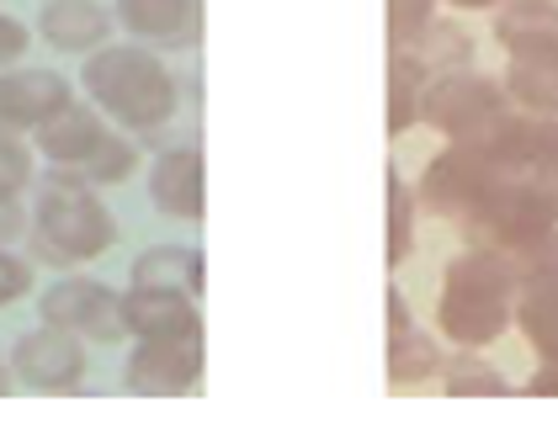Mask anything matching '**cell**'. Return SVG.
I'll return each instance as SVG.
<instances>
[{"label":"cell","mask_w":558,"mask_h":435,"mask_svg":"<svg viewBox=\"0 0 558 435\" xmlns=\"http://www.w3.org/2000/svg\"><path fill=\"white\" fill-rule=\"evenodd\" d=\"M11 383H16V377H11V366L0 361V393H11Z\"/></svg>","instance_id":"cell-17"},{"label":"cell","mask_w":558,"mask_h":435,"mask_svg":"<svg viewBox=\"0 0 558 435\" xmlns=\"http://www.w3.org/2000/svg\"><path fill=\"white\" fill-rule=\"evenodd\" d=\"M11 377L33 393H75L86 383L81 335H70V330H59V324H44V330L22 335L16 350H11Z\"/></svg>","instance_id":"cell-5"},{"label":"cell","mask_w":558,"mask_h":435,"mask_svg":"<svg viewBox=\"0 0 558 435\" xmlns=\"http://www.w3.org/2000/svg\"><path fill=\"white\" fill-rule=\"evenodd\" d=\"M123 27L149 44H192L197 38V0H118Z\"/></svg>","instance_id":"cell-10"},{"label":"cell","mask_w":558,"mask_h":435,"mask_svg":"<svg viewBox=\"0 0 558 435\" xmlns=\"http://www.w3.org/2000/svg\"><path fill=\"white\" fill-rule=\"evenodd\" d=\"M155 208L171 217H197L203 213V197H197V154L192 149H175L155 165Z\"/></svg>","instance_id":"cell-11"},{"label":"cell","mask_w":558,"mask_h":435,"mask_svg":"<svg viewBox=\"0 0 558 435\" xmlns=\"http://www.w3.org/2000/svg\"><path fill=\"white\" fill-rule=\"evenodd\" d=\"M38 154L48 160L53 175L86 181V186H118L133 171V149L123 138H112L107 123L90 107H59L38 128Z\"/></svg>","instance_id":"cell-3"},{"label":"cell","mask_w":558,"mask_h":435,"mask_svg":"<svg viewBox=\"0 0 558 435\" xmlns=\"http://www.w3.org/2000/svg\"><path fill=\"white\" fill-rule=\"evenodd\" d=\"M27 208H22V197H11V191H0V245H11V239H22L27 234Z\"/></svg>","instance_id":"cell-16"},{"label":"cell","mask_w":558,"mask_h":435,"mask_svg":"<svg viewBox=\"0 0 558 435\" xmlns=\"http://www.w3.org/2000/svg\"><path fill=\"white\" fill-rule=\"evenodd\" d=\"M38 33L48 48L59 53H90L101 48V38L112 33V16L96 5V0H48L44 16H38Z\"/></svg>","instance_id":"cell-8"},{"label":"cell","mask_w":558,"mask_h":435,"mask_svg":"<svg viewBox=\"0 0 558 435\" xmlns=\"http://www.w3.org/2000/svg\"><path fill=\"white\" fill-rule=\"evenodd\" d=\"M27 293H33V261H22V256H11L0 245V308L22 303Z\"/></svg>","instance_id":"cell-14"},{"label":"cell","mask_w":558,"mask_h":435,"mask_svg":"<svg viewBox=\"0 0 558 435\" xmlns=\"http://www.w3.org/2000/svg\"><path fill=\"white\" fill-rule=\"evenodd\" d=\"M81 80H86L90 101L101 112H112L123 128H138V133L160 128L175 107L171 75L144 48H101V53H90Z\"/></svg>","instance_id":"cell-2"},{"label":"cell","mask_w":558,"mask_h":435,"mask_svg":"<svg viewBox=\"0 0 558 435\" xmlns=\"http://www.w3.org/2000/svg\"><path fill=\"white\" fill-rule=\"evenodd\" d=\"M112 239H118V223L90 197L86 181H70V175L48 171L44 186H38V208L27 217L33 261L81 265V261H96L101 250H112Z\"/></svg>","instance_id":"cell-1"},{"label":"cell","mask_w":558,"mask_h":435,"mask_svg":"<svg viewBox=\"0 0 558 435\" xmlns=\"http://www.w3.org/2000/svg\"><path fill=\"white\" fill-rule=\"evenodd\" d=\"M33 186V149L22 144V133H0V191L22 197Z\"/></svg>","instance_id":"cell-13"},{"label":"cell","mask_w":558,"mask_h":435,"mask_svg":"<svg viewBox=\"0 0 558 435\" xmlns=\"http://www.w3.org/2000/svg\"><path fill=\"white\" fill-rule=\"evenodd\" d=\"M70 101V80L53 70H0V133H38Z\"/></svg>","instance_id":"cell-6"},{"label":"cell","mask_w":558,"mask_h":435,"mask_svg":"<svg viewBox=\"0 0 558 435\" xmlns=\"http://www.w3.org/2000/svg\"><path fill=\"white\" fill-rule=\"evenodd\" d=\"M192 377H197V350L181 340H144L123 372L133 393H181L192 388Z\"/></svg>","instance_id":"cell-7"},{"label":"cell","mask_w":558,"mask_h":435,"mask_svg":"<svg viewBox=\"0 0 558 435\" xmlns=\"http://www.w3.org/2000/svg\"><path fill=\"white\" fill-rule=\"evenodd\" d=\"M27 44H33V33H27L16 16H5V11H0V70H11V64L27 53Z\"/></svg>","instance_id":"cell-15"},{"label":"cell","mask_w":558,"mask_h":435,"mask_svg":"<svg viewBox=\"0 0 558 435\" xmlns=\"http://www.w3.org/2000/svg\"><path fill=\"white\" fill-rule=\"evenodd\" d=\"M123 319H129L133 335H144V340H186L192 324H197L186 298L171 293V287H133L123 298Z\"/></svg>","instance_id":"cell-9"},{"label":"cell","mask_w":558,"mask_h":435,"mask_svg":"<svg viewBox=\"0 0 558 435\" xmlns=\"http://www.w3.org/2000/svg\"><path fill=\"white\" fill-rule=\"evenodd\" d=\"M38 313H44V324H59V330L81 335V340H101V346L107 340H123V330H129L123 298L112 287H101V282H86V276L53 282L44 298H38Z\"/></svg>","instance_id":"cell-4"},{"label":"cell","mask_w":558,"mask_h":435,"mask_svg":"<svg viewBox=\"0 0 558 435\" xmlns=\"http://www.w3.org/2000/svg\"><path fill=\"white\" fill-rule=\"evenodd\" d=\"M138 287H171V293H192L197 287V256L192 250H149L133 265Z\"/></svg>","instance_id":"cell-12"}]
</instances>
